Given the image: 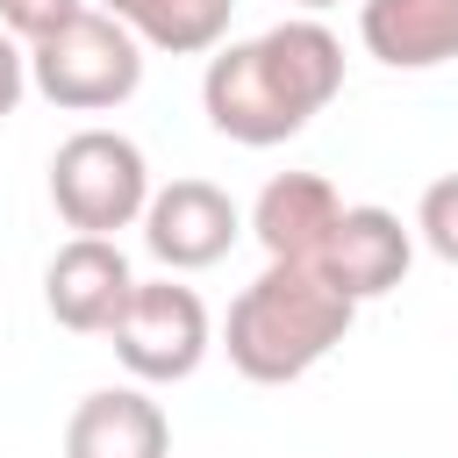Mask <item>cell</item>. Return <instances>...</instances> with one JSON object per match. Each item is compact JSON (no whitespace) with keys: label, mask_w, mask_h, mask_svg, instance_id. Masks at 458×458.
Masks as SVG:
<instances>
[{"label":"cell","mask_w":458,"mask_h":458,"mask_svg":"<svg viewBox=\"0 0 458 458\" xmlns=\"http://www.w3.org/2000/svg\"><path fill=\"white\" fill-rule=\"evenodd\" d=\"M336 93H344V43L315 14L272 21L250 43H222L208 50V72H200V107L215 136L243 150H272L301 136Z\"/></svg>","instance_id":"obj_1"},{"label":"cell","mask_w":458,"mask_h":458,"mask_svg":"<svg viewBox=\"0 0 458 458\" xmlns=\"http://www.w3.org/2000/svg\"><path fill=\"white\" fill-rule=\"evenodd\" d=\"M351 315H358V301L344 286H329L322 265L265 258V272L229 301L222 351L250 386H286L351 336Z\"/></svg>","instance_id":"obj_2"},{"label":"cell","mask_w":458,"mask_h":458,"mask_svg":"<svg viewBox=\"0 0 458 458\" xmlns=\"http://www.w3.org/2000/svg\"><path fill=\"white\" fill-rule=\"evenodd\" d=\"M29 86L64 114H107L143 86V43L107 7H86L57 36L29 43Z\"/></svg>","instance_id":"obj_3"},{"label":"cell","mask_w":458,"mask_h":458,"mask_svg":"<svg viewBox=\"0 0 458 458\" xmlns=\"http://www.w3.org/2000/svg\"><path fill=\"white\" fill-rule=\"evenodd\" d=\"M150 165L122 129H79L50 157V200L79 236H114L150 208Z\"/></svg>","instance_id":"obj_4"},{"label":"cell","mask_w":458,"mask_h":458,"mask_svg":"<svg viewBox=\"0 0 458 458\" xmlns=\"http://www.w3.org/2000/svg\"><path fill=\"white\" fill-rule=\"evenodd\" d=\"M114 358L143 379V386H172V379H193L215 329H208V301L179 279H136L129 308L114 315L107 329Z\"/></svg>","instance_id":"obj_5"},{"label":"cell","mask_w":458,"mask_h":458,"mask_svg":"<svg viewBox=\"0 0 458 458\" xmlns=\"http://www.w3.org/2000/svg\"><path fill=\"white\" fill-rule=\"evenodd\" d=\"M236 236H243V215L215 179H172L143 208V243L165 272H208L215 258H229Z\"/></svg>","instance_id":"obj_6"},{"label":"cell","mask_w":458,"mask_h":458,"mask_svg":"<svg viewBox=\"0 0 458 458\" xmlns=\"http://www.w3.org/2000/svg\"><path fill=\"white\" fill-rule=\"evenodd\" d=\"M129 293H136V272H129L114 236H72L43 265V308L72 336H107L114 315L129 308Z\"/></svg>","instance_id":"obj_7"},{"label":"cell","mask_w":458,"mask_h":458,"mask_svg":"<svg viewBox=\"0 0 458 458\" xmlns=\"http://www.w3.org/2000/svg\"><path fill=\"white\" fill-rule=\"evenodd\" d=\"M322 272H329V286H344L351 301H379V293H394L401 279H408V265H415V229L394 215V208H344V222H336V236H329V250L315 258Z\"/></svg>","instance_id":"obj_8"},{"label":"cell","mask_w":458,"mask_h":458,"mask_svg":"<svg viewBox=\"0 0 458 458\" xmlns=\"http://www.w3.org/2000/svg\"><path fill=\"white\" fill-rule=\"evenodd\" d=\"M336 222H344V200L322 172H279V179H265V193L250 208V236L265 243V258H286V265H315L329 250Z\"/></svg>","instance_id":"obj_9"},{"label":"cell","mask_w":458,"mask_h":458,"mask_svg":"<svg viewBox=\"0 0 458 458\" xmlns=\"http://www.w3.org/2000/svg\"><path fill=\"white\" fill-rule=\"evenodd\" d=\"M64 458H172V422L143 386H100L72 408Z\"/></svg>","instance_id":"obj_10"},{"label":"cell","mask_w":458,"mask_h":458,"mask_svg":"<svg viewBox=\"0 0 458 458\" xmlns=\"http://www.w3.org/2000/svg\"><path fill=\"white\" fill-rule=\"evenodd\" d=\"M358 43L394 72H437L458 57V0H358Z\"/></svg>","instance_id":"obj_11"},{"label":"cell","mask_w":458,"mask_h":458,"mask_svg":"<svg viewBox=\"0 0 458 458\" xmlns=\"http://www.w3.org/2000/svg\"><path fill=\"white\" fill-rule=\"evenodd\" d=\"M100 7L114 21H129L136 43H150L165 57H208V50H222L229 14H236V0H100Z\"/></svg>","instance_id":"obj_12"},{"label":"cell","mask_w":458,"mask_h":458,"mask_svg":"<svg viewBox=\"0 0 458 458\" xmlns=\"http://www.w3.org/2000/svg\"><path fill=\"white\" fill-rule=\"evenodd\" d=\"M415 236H422L444 265H458V172H444V179H429V186H422Z\"/></svg>","instance_id":"obj_13"},{"label":"cell","mask_w":458,"mask_h":458,"mask_svg":"<svg viewBox=\"0 0 458 458\" xmlns=\"http://www.w3.org/2000/svg\"><path fill=\"white\" fill-rule=\"evenodd\" d=\"M79 14H86V0H0V29L21 36V43H43Z\"/></svg>","instance_id":"obj_14"},{"label":"cell","mask_w":458,"mask_h":458,"mask_svg":"<svg viewBox=\"0 0 458 458\" xmlns=\"http://www.w3.org/2000/svg\"><path fill=\"white\" fill-rule=\"evenodd\" d=\"M21 93H29V50L0 29V122L21 107Z\"/></svg>","instance_id":"obj_15"},{"label":"cell","mask_w":458,"mask_h":458,"mask_svg":"<svg viewBox=\"0 0 458 458\" xmlns=\"http://www.w3.org/2000/svg\"><path fill=\"white\" fill-rule=\"evenodd\" d=\"M293 7H308V14H322V7H344V0H293Z\"/></svg>","instance_id":"obj_16"}]
</instances>
